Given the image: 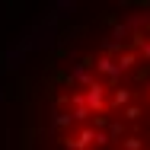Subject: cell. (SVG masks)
Wrapping results in <instances>:
<instances>
[{"label":"cell","instance_id":"4","mask_svg":"<svg viewBox=\"0 0 150 150\" xmlns=\"http://www.w3.org/2000/svg\"><path fill=\"white\" fill-rule=\"evenodd\" d=\"M141 54H144V58H150V38L144 42V45H141Z\"/></svg>","mask_w":150,"mask_h":150},{"label":"cell","instance_id":"2","mask_svg":"<svg viewBox=\"0 0 150 150\" xmlns=\"http://www.w3.org/2000/svg\"><path fill=\"white\" fill-rule=\"evenodd\" d=\"M128 99H131V93H128V90H121V86L112 90V105H125Z\"/></svg>","mask_w":150,"mask_h":150},{"label":"cell","instance_id":"1","mask_svg":"<svg viewBox=\"0 0 150 150\" xmlns=\"http://www.w3.org/2000/svg\"><path fill=\"white\" fill-rule=\"evenodd\" d=\"M86 105H90L93 112H102L105 109V83H93V86H86Z\"/></svg>","mask_w":150,"mask_h":150},{"label":"cell","instance_id":"3","mask_svg":"<svg viewBox=\"0 0 150 150\" xmlns=\"http://www.w3.org/2000/svg\"><path fill=\"white\" fill-rule=\"evenodd\" d=\"M125 147H128V150H141V141H137V137H128Z\"/></svg>","mask_w":150,"mask_h":150}]
</instances>
